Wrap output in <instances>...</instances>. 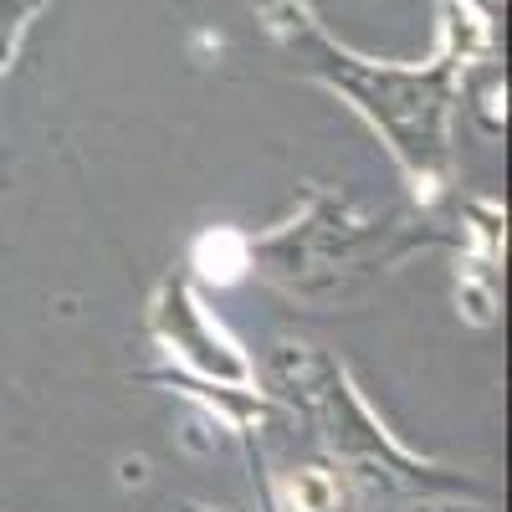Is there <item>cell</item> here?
<instances>
[{
  "label": "cell",
  "mask_w": 512,
  "mask_h": 512,
  "mask_svg": "<svg viewBox=\"0 0 512 512\" xmlns=\"http://www.w3.org/2000/svg\"><path fill=\"white\" fill-rule=\"evenodd\" d=\"M36 6H41V0H0V67L11 62V47H16L21 26L36 16Z\"/></svg>",
  "instance_id": "obj_2"
},
{
  "label": "cell",
  "mask_w": 512,
  "mask_h": 512,
  "mask_svg": "<svg viewBox=\"0 0 512 512\" xmlns=\"http://www.w3.org/2000/svg\"><path fill=\"white\" fill-rule=\"evenodd\" d=\"M277 36L287 57L333 82L338 93H349L384 134L395 139V149L405 154L410 169H436L441 154H446V103H451V62H436V67H379V62H364L344 47H333L323 36V26L308 16V11H282L277 16Z\"/></svg>",
  "instance_id": "obj_1"
}]
</instances>
